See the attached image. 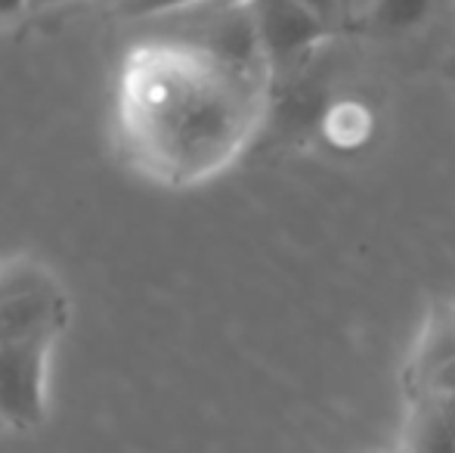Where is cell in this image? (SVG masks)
Segmentation results:
<instances>
[{"mask_svg": "<svg viewBox=\"0 0 455 453\" xmlns=\"http://www.w3.org/2000/svg\"><path fill=\"white\" fill-rule=\"evenodd\" d=\"M267 78L186 44L143 37L118 75L121 150L164 187L208 181L251 140L264 115Z\"/></svg>", "mask_w": 455, "mask_h": 453, "instance_id": "obj_1", "label": "cell"}, {"mask_svg": "<svg viewBox=\"0 0 455 453\" xmlns=\"http://www.w3.org/2000/svg\"><path fill=\"white\" fill-rule=\"evenodd\" d=\"M72 323V298L47 261L0 255V429L31 435L47 423L50 360Z\"/></svg>", "mask_w": 455, "mask_h": 453, "instance_id": "obj_2", "label": "cell"}, {"mask_svg": "<svg viewBox=\"0 0 455 453\" xmlns=\"http://www.w3.org/2000/svg\"><path fill=\"white\" fill-rule=\"evenodd\" d=\"M248 4L270 72H285L288 66L300 62L331 31L300 0H248Z\"/></svg>", "mask_w": 455, "mask_h": 453, "instance_id": "obj_3", "label": "cell"}, {"mask_svg": "<svg viewBox=\"0 0 455 453\" xmlns=\"http://www.w3.org/2000/svg\"><path fill=\"white\" fill-rule=\"evenodd\" d=\"M400 453H455V438L434 394H415L403 423Z\"/></svg>", "mask_w": 455, "mask_h": 453, "instance_id": "obj_4", "label": "cell"}, {"mask_svg": "<svg viewBox=\"0 0 455 453\" xmlns=\"http://www.w3.org/2000/svg\"><path fill=\"white\" fill-rule=\"evenodd\" d=\"M437 0H369L363 19L378 35H409L434 16Z\"/></svg>", "mask_w": 455, "mask_h": 453, "instance_id": "obj_5", "label": "cell"}, {"mask_svg": "<svg viewBox=\"0 0 455 453\" xmlns=\"http://www.w3.org/2000/svg\"><path fill=\"white\" fill-rule=\"evenodd\" d=\"M196 4H204V0H115V16L127 22H158Z\"/></svg>", "mask_w": 455, "mask_h": 453, "instance_id": "obj_6", "label": "cell"}, {"mask_svg": "<svg viewBox=\"0 0 455 453\" xmlns=\"http://www.w3.org/2000/svg\"><path fill=\"white\" fill-rule=\"evenodd\" d=\"M310 12H316L329 28H338L341 22H347V10H344V0H300Z\"/></svg>", "mask_w": 455, "mask_h": 453, "instance_id": "obj_7", "label": "cell"}, {"mask_svg": "<svg viewBox=\"0 0 455 453\" xmlns=\"http://www.w3.org/2000/svg\"><path fill=\"white\" fill-rule=\"evenodd\" d=\"M425 392H434V394H455V357L450 363H443V367L434 373V379L427 382Z\"/></svg>", "mask_w": 455, "mask_h": 453, "instance_id": "obj_8", "label": "cell"}, {"mask_svg": "<svg viewBox=\"0 0 455 453\" xmlns=\"http://www.w3.org/2000/svg\"><path fill=\"white\" fill-rule=\"evenodd\" d=\"M425 394H434V392H425ZM434 398H437V407L446 419V429H450L455 438V394H434Z\"/></svg>", "mask_w": 455, "mask_h": 453, "instance_id": "obj_9", "label": "cell"}, {"mask_svg": "<svg viewBox=\"0 0 455 453\" xmlns=\"http://www.w3.org/2000/svg\"><path fill=\"white\" fill-rule=\"evenodd\" d=\"M25 10H31L28 0H0V22H6V19L22 16Z\"/></svg>", "mask_w": 455, "mask_h": 453, "instance_id": "obj_10", "label": "cell"}, {"mask_svg": "<svg viewBox=\"0 0 455 453\" xmlns=\"http://www.w3.org/2000/svg\"><path fill=\"white\" fill-rule=\"evenodd\" d=\"M344 6H347V22H350L354 16L363 19V12H365V6H369V0H344Z\"/></svg>", "mask_w": 455, "mask_h": 453, "instance_id": "obj_11", "label": "cell"}, {"mask_svg": "<svg viewBox=\"0 0 455 453\" xmlns=\"http://www.w3.org/2000/svg\"><path fill=\"white\" fill-rule=\"evenodd\" d=\"M56 4H66V0H28L31 10H47V6H56Z\"/></svg>", "mask_w": 455, "mask_h": 453, "instance_id": "obj_12", "label": "cell"}, {"mask_svg": "<svg viewBox=\"0 0 455 453\" xmlns=\"http://www.w3.org/2000/svg\"><path fill=\"white\" fill-rule=\"evenodd\" d=\"M452 66H455V53H452Z\"/></svg>", "mask_w": 455, "mask_h": 453, "instance_id": "obj_13", "label": "cell"}, {"mask_svg": "<svg viewBox=\"0 0 455 453\" xmlns=\"http://www.w3.org/2000/svg\"><path fill=\"white\" fill-rule=\"evenodd\" d=\"M375 453H387V450H375Z\"/></svg>", "mask_w": 455, "mask_h": 453, "instance_id": "obj_14", "label": "cell"}, {"mask_svg": "<svg viewBox=\"0 0 455 453\" xmlns=\"http://www.w3.org/2000/svg\"><path fill=\"white\" fill-rule=\"evenodd\" d=\"M344 10H347V6H344Z\"/></svg>", "mask_w": 455, "mask_h": 453, "instance_id": "obj_15", "label": "cell"}]
</instances>
